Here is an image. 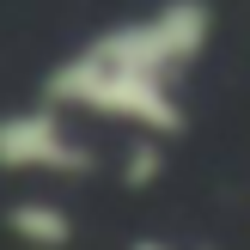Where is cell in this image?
<instances>
[{
    "instance_id": "1",
    "label": "cell",
    "mask_w": 250,
    "mask_h": 250,
    "mask_svg": "<svg viewBox=\"0 0 250 250\" xmlns=\"http://www.w3.org/2000/svg\"><path fill=\"white\" fill-rule=\"evenodd\" d=\"M208 24L214 19L202 0H165L146 19H128L67 55L49 80V98L98 110L110 122H134L141 134H171L183 122L177 73L208 49Z\"/></svg>"
},
{
    "instance_id": "2",
    "label": "cell",
    "mask_w": 250,
    "mask_h": 250,
    "mask_svg": "<svg viewBox=\"0 0 250 250\" xmlns=\"http://www.w3.org/2000/svg\"><path fill=\"white\" fill-rule=\"evenodd\" d=\"M0 165H6V171L67 177V171H85V165H92V153L61 128L55 110H19V116L0 122Z\"/></svg>"
},
{
    "instance_id": "3",
    "label": "cell",
    "mask_w": 250,
    "mask_h": 250,
    "mask_svg": "<svg viewBox=\"0 0 250 250\" xmlns=\"http://www.w3.org/2000/svg\"><path fill=\"white\" fill-rule=\"evenodd\" d=\"M12 226H19L24 244H49V250L67 244V214L49 208V202H19V208H12Z\"/></svg>"
},
{
    "instance_id": "4",
    "label": "cell",
    "mask_w": 250,
    "mask_h": 250,
    "mask_svg": "<svg viewBox=\"0 0 250 250\" xmlns=\"http://www.w3.org/2000/svg\"><path fill=\"white\" fill-rule=\"evenodd\" d=\"M134 250H171V244H134Z\"/></svg>"
}]
</instances>
